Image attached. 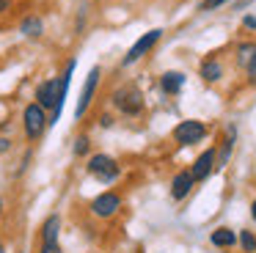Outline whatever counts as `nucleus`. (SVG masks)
I'll list each match as a JSON object with an SVG mask.
<instances>
[{
  "instance_id": "obj_1",
  "label": "nucleus",
  "mask_w": 256,
  "mask_h": 253,
  "mask_svg": "<svg viewBox=\"0 0 256 253\" xmlns=\"http://www.w3.org/2000/svg\"><path fill=\"white\" fill-rule=\"evenodd\" d=\"M110 104H113V108H116L122 116L135 118V116L144 113L146 99H144V94H140L138 86H122V88H116V91L110 94Z\"/></svg>"
},
{
  "instance_id": "obj_2",
  "label": "nucleus",
  "mask_w": 256,
  "mask_h": 253,
  "mask_svg": "<svg viewBox=\"0 0 256 253\" xmlns=\"http://www.w3.org/2000/svg\"><path fill=\"white\" fill-rule=\"evenodd\" d=\"M171 138L176 146H198L210 138V126L198 118H184L171 130Z\"/></svg>"
},
{
  "instance_id": "obj_3",
  "label": "nucleus",
  "mask_w": 256,
  "mask_h": 253,
  "mask_svg": "<svg viewBox=\"0 0 256 253\" xmlns=\"http://www.w3.org/2000/svg\"><path fill=\"white\" fill-rule=\"evenodd\" d=\"M86 168H88V174L94 176L100 184H113V182L122 176V165H118V160L110 157V154H91Z\"/></svg>"
},
{
  "instance_id": "obj_4",
  "label": "nucleus",
  "mask_w": 256,
  "mask_h": 253,
  "mask_svg": "<svg viewBox=\"0 0 256 253\" xmlns=\"http://www.w3.org/2000/svg\"><path fill=\"white\" fill-rule=\"evenodd\" d=\"M47 126H50V116H47V110L42 108V104H36V102L25 104V110H22L25 138H28V140H39V138L44 135Z\"/></svg>"
},
{
  "instance_id": "obj_5",
  "label": "nucleus",
  "mask_w": 256,
  "mask_h": 253,
  "mask_svg": "<svg viewBox=\"0 0 256 253\" xmlns=\"http://www.w3.org/2000/svg\"><path fill=\"white\" fill-rule=\"evenodd\" d=\"M162 38V28H152V30H146L144 36H138L135 38V44L124 52V58H122V66H132V64H138L144 55H149L152 50L157 47V42Z\"/></svg>"
},
{
  "instance_id": "obj_6",
  "label": "nucleus",
  "mask_w": 256,
  "mask_h": 253,
  "mask_svg": "<svg viewBox=\"0 0 256 253\" xmlns=\"http://www.w3.org/2000/svg\"><path fill=\"white\" fill-rule=\"evenodd\" d=\"M122 206H124V198H122V192H116V190H105V192H100V196L91 201V214L94 218H100V220H110L113 214H118L122 212Z\"/></svg>"
},
{
  "instance_id": "obj_7",
  "label": "nucleus",
  "mask_w": 256,
  "mask_h": 253,
  "mask_svg": "<svg viewBox=\"0 0 256 253\" xmlns=\"http://www.w3.org/2000/svg\"><path fill=\"white\" fill-rule=\"evenodd\" d=\"M234 64L245 72L248 86H256V42H240L234 47Z\"/></svg>"
},
{
  "instance_id": "obj_8",
  "label": "nucleus",
  "mask_w": 256,
  "mask_h": 253,
  "mask_svg": "<svg viewBox=\"0 0 256 253\" xmlns=\"http://www.w3.org/2000/svg\"><path fill=\"white\" fill-rule=\"evenodd\" d=\"M215 170H218V148L215 146H206L204 152L190 162V174H193L196 184H198V182H206Z\"/></svg>"
},
{
  "instance_id": "obj_9",
  "label": "nucleus",
  "mask_w": 256,
  "mask_h": 253,
  "mask_svg": "<svg viewBox=\"0 0 256 253\" xmlns=\"http://www.w3.org/2000/svg\"><path fill=\"white\" fill-rule=\"evenodd\" d=\"M100 74H102V69H100V66H94V69L88 72V77H86L83 88H80V99H78V108H74V118H78V121L88 113L91 102H94L96 86H100Z\"/></svg>"
},
{
  "instance_id": "obj_10",
  "label": "nucleus",
  "mask_w": 256,
  "mask_h": 253,
  "mask_svg": "<svg viewBox=\"0 0 256 253\" xmlns=\"http://www.w3.org/2000/svg\"><path fill=\"white\" fill-rule=\"evenodd\" d=\"M193 187H196V179H193V174H190V168H182V170H176V174L171 176V184H168V196H171V201L182 204L184 198H190Z\"/></svg>"
},
{
  "instance_id": "obj_11",
  "label": "nucleus",
  "mask_w": 256,
  "mask_h": 253,
  "mask_svg": "<svg viewBox=\"0 0 256 253\" xmlns=\"http://www.w3.org/2000/svg\"><path fill=\"white\" fill-rule=\"evenodd\" d=\"M210 245L218 248V250H234L240 245V234L228 226H218V228L210 231Z\"/></svg>"
},
{
  "instance_id": "obj_12",
  "label": "nucleus",
  "mask_w": 256,
  "mask_h": 253,
  "mask_svg": "<svg viewBox=\"0 0 256 253\" xmlns=\"http://www.w3.org/2000/svg\"><path fill=\"white\" fill-rule=\"evenodd\" d=\"M184 82H188V77H184V72H176V69H168L160 74V88L168 94V96H176V94H182Z\"/></svg>"
},
{
  "instance_id": "obj_13",
  "label": "nucleus",
  "mask_w": 256,
  "mask_h": 253,
  "mask_svg": "<svg viewBox=\"0 0 256 253\" xmlns=\"http://www.w3.org/2000/svg\"><path fill=\"white\" fill-rule=\"evenodd\" d=\"M198 77H201L204 82H218V80H220V77H223V64H220V58H218V55H210V58L201 60Z\"/></svg>"
},
{
  "instance_id": "obj_14",
  "label": "nucleus",
  "mask_w": 256,
  "mask_h": 253,
  "mask_svg": "<svg viewBox=\"0 0 256 253\" xmlns=\"http://www.w3.org/2000/svg\"><path fill=\"white\" fill-rule=\"evenodd\" d=\"M58 234H61V214L52 212L50 218L42 223V245H52V242H58Z\"/></svg>"
},
{
  "instance_id": "obj_15",
  "label": "nucleus",
  "mask_w": 256,
  "mask_h": 253,
  "mask_svg": "<svg viewBox=\"0 0 256 253\" xmlns=\"http://www.w3.org/2000/svg\"><path fill=\"white\" fill-rule=\"evenodd\" d=\"M20 33H22L25 38H39L42 33H44V22H42V16L28 14L22 22H20Z\"/></svg>"
},
{
  "instance_id": "obj_16",
  "label": "nucleus",
  "mask_w": 256,
  "mask_h": 253,
  "mask_svg": "<svg viewBox=\"0 0 256 253\" xmlns=\"http://www.w3.org/2000/svg\"><path fill=\"white\" fill-rule=\"evenodd\" d=\"M240 234V250L242 253H256V231H250V228H240L237 231Z\"/></svg>"
},
{
  "instance_id": "obj_17",
  "label": "nucleus",
  "mask_w": 256,
  "mask_h": 253,
  "mask_svg": "<svg viewBox=\"0 0 256 253\" xmlns=\"http://www.w3.org/2000/svg\"><path fill=\"white\" fill-rule=\"evenodd\" d=\"M88 148H91V140H88V138H86V135L74 138V146H72L74 157H86V154H88Z\"/></svg>"
},
{
  "instance_id": "obj_18",
  "label": "nucleus",
  "mask_w": 256,
  "mask_h": 253,
  "mask_svg": "<svg viewBox=\"0 0 256 253\" xmlns=\"http://www.w3.org/2000/svg\"><path fill=\"white\" fill-rule=\"evenodd\" d=\"M226 3H232V0H201L198 11H218V8H223Z\"/></svg>"
},
{
  "instance_id": "obj_19",
  "label": "nucleus",
  "mask_w": 256,
  "mask_h": 253,
  "mask_svg": "<svg viewBox=\"0 0 256 253\" xmlns=\"http://www.w3.org/2000/svg\"><path fill=\"white\" fill-rule=\"evenodd\" d=\"M242 28H245V30H250V33H256V16L254 14H245L242 16Z\"/></svg>"
},
{
  "instance_id": "obj_20",
  "label": "nucleus",
  "mask_w": 256,
  "mask_h": 253,
  "mask_svg": "<svg viewBox=\"0 0 256 253\" xmlns=\"http://www.w3.org/2000/svg\"><path fill=\"white\" fill-rule=\"evenodd\" d=\"M39 253H64V250H61V245H58V242H52V245H42Z\"/></svg>"
},
{
  "instance_id": "obj_21",
  "label": "nucleus",
  "mask_w": 256,
  "mask_h": 253,
  "mask_svg": "<svg viewBox=\"0 0 256 253\" xmlns=\"http://www.w3.org/2000/svg\"><path fill=\"white\" fill-rule=\"evenodd\" d=\"M256 0H234V11H245L248 6H254Z\"/></svg>"
},
{
  "instance_id": "obj_22",
  "label": "nucleus",
  "mask_w": 256,
  "mask_h": 253,
  "mask_svg": "<svg viewBox=\"0 0 256 253\" xmlns=\"http://www.w3.org/2000/svg\"><path fill=\"white\" fill-rule=\"evenodd\" d=\"M12 148V138H0V154H6Z\"/></svg>"
},
{
  "instance_id": "obj_23",
  "label": "nucleus",
  "mask_w": 256,
  "mask_h": 253,
  "mask_svg": "<svg viewBox=\"0 0 256 253\" xmlns=\"http://www.w3.org/2000/svg\"><path fill=\"white\" fill-rule=\"evenodd\" d=\"M110 124H113V118H110V116H102V118H100V126H105V130H108Z\"/></svg>"
},
{
  "instance_id": "obj_24",
  "label": "nucleus",
  "mask_w": 256,
  "mask_h": 253,
  "mask_svg": "<svg viewBox=\"0 0 256 253\" xmlns=\"http://www.w3.org/2000/svg\"><path fill=\"white\" fill-rule=\"evenodd\" d=\"M250 220H254V223H256V198H254V201H250Z\"/></svg>"
},
{
  "instance_id": "obj_25",
  "label": "nucleus",
  "mask_w": 256,
  "mask_h": 253,
  "mask_svg": "<svg viewBox=\"0 0 256 253\" xmlns=\"http://www.w3.org/2000/svg\"><path fill=\"white\" fill-rule=\"evenodd\" d=\"M8 6H12V0H0V14H3V11H8Z\"/></svg>"
},
{
  "instance_id": "obj_26",
  "label": "nucleus",
  "mask_w": 256,
  "mask_h": 253,
  "mask_svg": "<svg viewBox=\"0 0 256 253\" xmlns=\"http://www.w3.org/2000/svg\"><path fill=\"white\" fill-rule=\"evenodd\" d=\"M0 220H3V198H0Z\"/></svg>"
},
{
  "instance_id": "obj_27",
  "label": "nucleus",
  "mask_w": 256,
  "mask_h": 253,
  "mask_svg": "<svg viewBox=\"0 0 256 253\" xmlns=\"http://www.w3.org/2000/svg\"><path fill=\"white\" fill-rule=\"evenodd\" d=\"M0 253H6V245H3V242H0Z\"/></svg>"
}]
</instances>
